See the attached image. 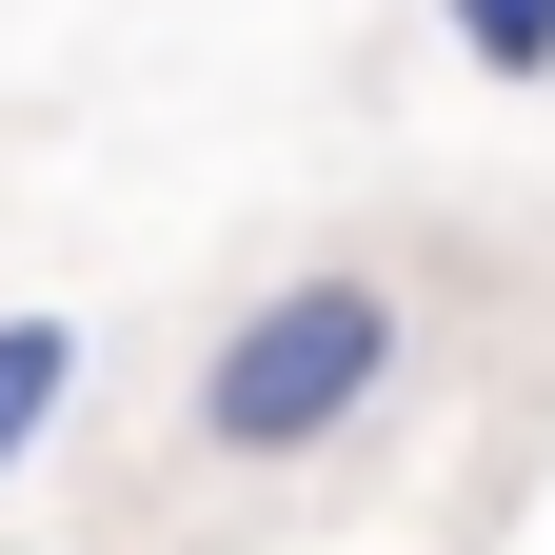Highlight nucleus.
Returning a JSON list of instances; mask_svg holds the SVG:
<instances>
[{"mask_svg":"<svg viewBox=\"0 0 555 555\" xmlns=\"http://www.w3.org/2000/svg\"><path fill=\"white\" fill-rule=\"evenodd\" d=\"M397 358H416L397 278H377V258H298L278 298H238V318H219V358H198L179 437L219 456V476H298V456H337V437L397 397Z\"/></svg>","mask_w":555,"mask_h":555,"instance_id":"f257e3e1","label":"nucleus"},{"mask_svg":"<svg viewBox=\"0 0 555 555\" xmlns=\"http://www.w3.org/2000/svg\"><path fill=\"white\" fill-rule=\"evenodd\" d=\"M80 397V318H0V476L40 456V416Z\"/></svg>","mask_w":555,"mask_h":555,"instance_id":"f03ea898","label":"nucleus"},{"mask_svg":"<svg viewBox=\"0 0 555 555\" xmlns=\"http://www.w3.org/2000/svg\"><path fill=\"white\" fill-rule=\"evenodd\" d=\"M437 21L496 60V80H555V0H437Z\"/></svg>","mask_w":555,"mask_h":555,"instance_id":"7ed1b4c3","label":"nucleus"}]
</instances>
